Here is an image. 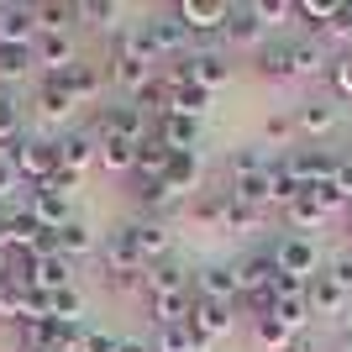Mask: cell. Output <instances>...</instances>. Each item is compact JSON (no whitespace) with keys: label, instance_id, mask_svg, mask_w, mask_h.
Segmentation results:
<instances>
[{"label":"cell","instance_id":"cell-37","mask_svg":"<svg viewBox=\"0 0 352 352\" xmlns=\"http://www.w3.org/2000/svg\"><path fill=\"white\" fill-rule=\"evenodd\" d=\"M27 69H32V47H6L0 43V89L16 85V79H27Z\"/></svg>","mask_w":352,"mask_h":352},{"label":"cell","instance_id":"cell-48","mask_svg":"<svg viewBox=\"0 0 352 352\" xmlns=\"http://www.w3.org/2000/svg\"><path fill=\"white\" fill-rule=\"evenodd\" d=\"M226 206H232V200H226V195H206V200H195V221H206V226H226Z\"/></svg>","mask_w":352,"mask_h":352},{"label":"cell","instance_id":"cell-7","mask_svg":"<svg viewBox=\"0 0 352 352\" xmlns=\"http://www.w3.org/2000/svg\"><path fill=\"white\" fill-rule=\"evenodd\" d=\"M232 326H236V316H232V305H216V300H195V310H190V331L200 342H226L232 337Z\"/></svg>","mask_w":352,"mask_h":352},{"label":"cell","instance_id":"cell-26","mask_svg":"<svg viewBox=\"0 0 352 352\" xmlns=\"http://www.w3.org/2000/svg\"><path fill=\"white\" fill-rule=\"evenodd\" d=\"M289 69H294V79H310V74L331 69V58H326V47L316 37H305V43H289Z\"/></svg>","mask_w":352,"mask_h":352},{"label":"cell","instance_id":"cell-31","mask_svg":"<svg viewBox=\"0 0 352 352\" xmlns=\"http://www.w3.org/2000/svg\"><path fill=\"white\" fill-rule=\"evenodd\" d=\"M95 248H100V236L89 232L85 221H69V226H63V232H58V252H63V258H69V263H74V258H89V252H95Z\"/></svg>","mask_w":352,"mask_h":352},{"label":"cell","instance_id":"cell-29","mask_svg":"<svg viewBox=\"0 0 352 352\" xmlns=\"http://www.w3.org/2000/svg\"><path fill=\"white\" fill-rule=\"evenodd\" d=\"M168 158H174V153H168V147L158 142V132H153L142 147H137V168H132V174H137V184H147V179H163Z\"/></svg>","mask_w":352,"mask_h":352},{"label":"cell","instance_id":"cell-43","mask_svg":"<svg viewBox=\"0 0 352 352\" xmlns=\"http://www.w3.org/2000/svg\"><path fill=\"white\" fill-rule=\"evenodd\" d=\"M337 11H342V0H294V16H305L310 27H331L337 21Z\"/></svg>","mask_w":352,"mask_h":352},{"label":"cell","instance_id":"cell-32","mask_svg":"<svg viewBox=\"0 0 352 352\" xmlns=\"http://www.w3.org/2000/svg\"><path fill=\"white\" fill-rule=\"evenodd\" d=\"M284 216H289V232H294V236H310V232H321V226H326V210L316 206L310 195H300V200H294Z\"/></svg>","mask_w":352,"mask_h":352},{"label":"cell","instance_id":"cell-2","mask_svg":"<svg viewBox=\"0 0 352 352\" xmlns=\"http://www.w3.org/2000/svg\"><path fill=\"white\" fill-rule=\"evenodd\" d=\"M100 258H105V274L121 284V289H132V284H142L147 263H142V252H137V236L132 226H116V232L100 242Z\"/></svg>","mask_w":352,"mask_h":352},{"label":"cell","instance_id":"cell-44","mask_svg":"<svg viewBox=\"0 0 352 352\" xmlns=\"http://www.w3.org/2000/svg\"><path fill=\"white\" fill-rule=\"evenodd\" d=\"M21 294H27V284H16L0 268V321H21Z\"/></svg>","mask_w":352,"mask_h":352},{"label":"cell","instance_id":"cell-59","mask_svg":"<svg viewBox=\"0 0 352 352\" xmlns=\"http://www.w3.org/2000/svg\"><path fill=\"white\" fill-rule=\"evenodd\" d=\"M279 294H305V279H294V274H279V279H274V300H279Z\"/></svg>","mask_w":352,"mask_h":352},{"label":"cell","instance_id":"cell-20","mask_svg":"<svg viewBox=\"0 0 352 352\" xmlns=\"http://www.w3.org/2000/svg\"><path fill=\"white\" fill-rule=\"evenodd\" d=\"M236 200V206H274V174H268V168H258V174H236L232 179V190H226Z\"/></svg>","mask_w":352,"mask_h":352},{"label":"cell","instance_id":"cell-5","mask_svg":"<svg viewBox=\"0 0 352 352\" xmlns=\"http://www.w3.org/2000/svg\"><path fill=\"white\" fill-rule=\"evenodd\" d=\"M163 111H174V116H206L210 111V89H200V85H190V79H179V74H168L163 79V105H158V116Z\"/></svg>","mask_w":352,"mask_h":352},{"label":"cell","instance_id":"cell-58","mask_svg":"<svg viewBox=\"0 0 352 352\" xmlns=\"http://www.w3.org/2000/svg\"><path fill=\"white\" fill-rule=\"evenodd\" d=\"M331 184L342 190V200H352V158H337V174H331Z\"/></svg>","mask_w":352,"mask_h":352},{"label":"cell","instance_id":"cell-16","mask_svg":"<svg viewBox=\"0 0 352 352\" xmlns=\"http://www.w3.org/2000/svg\"><path fill=\"white\" fill-rule=\"evenodd\" d=\"M158 142L168 147V153H195V147H200V121L163 111V116H158Z\"/></svg>","mask_w":352,"mask_h":352},{"label":"cell","instance_id":"cell-28","mask_svg":"<svg viewBox=\"0 0 352 352\" xmlns=\"http://www.w3.org/2000/svg\"><path fill=\"white\" fill-rule=\"evenodd\" d=\"M226 43H236V47H252L258 43V37H263V21H258V16H252V6H232V16H226Z\"/></svg>","mask_w":352,"mask_h":352},{"label":"cell","instance_id":"cell-8","mask_svg":"<svg viewBox=\"0 0 352 352\" xmlns=\"http://www.w3.org/2000/svg\"><path fill=\"white\" fill-rule=\"evenodd\" d=\"M174 16L190 27V37H200V32H221V27H226V16H232V0H179Z\"/></svg>","mask_w":352,"mask_h":352},{"label":"cell","instance_id":"cell-41","mask_svg":"<svg viewBox=\"0 0 352 352\" xmlns=\"http://www.w3.org/2000/svg\"><path fill=\"white\" fill-rule=\"evenodd\" d=\"M137 206H142V210H153V216H158V210L179 206V195L168 190L163 179H147V184H137Z\"/></svg>","mask_w":352,"mask_h":352},{"label":"cell","instance_id":"cell-10","mask_svg":"<svg viewBox=\"0 0 352 352\" xmlns=\"http://www.w3.org/2000/svg\"><path fill=\"white\" fill-rule=\"evenodd\" d=\"M27 210H32V221L43 226V232H63L69 226V200H63L58 190H43V184H27Z\"/></svg>","mask_w":352,"mask_h":352},{"label":"cell","instance_id":"cell-46","mask_svg":"<svg viewBox=\"0 0 352 352\" xmlns=\"http://www.w3.org/2000/svg\"><path fill=\"white\" fill-rule=\"evenodd\" d=\"M226 200H232V195H226ZM258 226H263V210L258 206H226V226H221V232H258Z\"/></svg>","mask_w":352,"mask_h":352},{"label":"cell","instance_id":"cell-6","mask_svg":"<svg viewBox=\"0 0 352 352\" xmlns=\"http://www.w3.org/2000/svg\"><path fill=\"white\" fill-rule=\"evenodd\" d=\"M274 263H279V274H294V279H316V268H321V252H316V242L310 236H284L279 248H274Z\"/></svg>","mask_w":352,"mask_h":352},{"label":"cell","instance_id":"cell-21","mask_svg":"<svg viewBox=\"0 0 352 352\" xmlns=\"http://www.w3.org/2000/svg\"><path fill=\"white\" fill-rule=\"evenodd\" d=\"M305 300H310V316H342V305H347V289H342L331 274H316V279L305 284Z\"/></svg>","mask_w":352,"mask_h":352},{"label":"cell","instance_id":"cell-24","mask_svg":"<svg viewBox=\"0 0 352 352\" xmlns=\"http://www.w3.org/2000/svg\"><path fill=\"white\" fill-rule=\"evenodd\" d=\"M163 184L184 200V195L200 184V153H174V158H168V168H163Z\"/></svg>","mask_w":352,"mask_h":352},{"label":"cell","instance_id":"cell-34","mask_svg":"<svg viewBox=\"0 0 352 352\" xmlns=\"http://www.w3.org/2000/svg\"><path fill=\"white\" fill-rule=\"evenodd\" d=\"M32 16H37V32H69V21H79L69 0H43V6H32Z\"/></svg>","mask_w":352,"mask_h":352},{"label":"cell","instance_id":"cell-17","mask_svg":"<svg viewBox=\"0 0 352 352\" xmlns=\"http://www.w3.org/2000/svg\"><path fill=\"white\" fill-rule=\"evenodd\" d=\"M0 43L6 47H32L37 43V16H32V6H0Z\"/></svg>","mask_w":352,"mask_h":352},{"label":"cell","instance_id":"cell-45","mask_svg":"<svg viewBox=\"0 0 352 352\" xmlns=\"http://www.w3.org/2000/svg\"><path fill=\"white\" fill-rule=\"evenodd\" d=\"M6 142H21V105H16V95L0 89V147Z\"/></svg>","mask_w":352,"mask_h":352},{"label":"cell","instance_id":"cell-47","mask_svg":"<svg viewBox=\"0 0 352 352\" xmlns=\"http://www.w3.org/2000/svg\"><path fill=\"white\" fill-rule=\"evenodd\" d=\"M258 69L268 74V79H294V69H289V47H263V53H258Z\"/></svg>","mask_w":352,"mask_h":352},{"label":"cell","instance_id":"cell-51","mask_svg":"<svg viewBox=\"0 0 352 352\" xmlns=\"http://www.w3.org/2000/svg\"><path fill=\"white\" fill-rule=\"evenodd\" d=\"M258 168H268L258 147H242V153H232V179H236V174H258Z\"/></svg>","mask_w":352,"mask_h":352},{"label":"cell","instance_id":"cell-12","mask_svg":"<svg viewBox=\"0 0 352 352\" xmlns=\"http://www.w3.org/2000/svg\"><path fill=\"white\" fill-rule=\"evenodd\" d=\"M195 300H216V305H236L242 294H236V268L226 263H210L195 274Z\"/></svg>","mask_w":352,"mask_h":352},{"label":"cell","instance_id":"cell-27","mask_svg":"<svg viewBox=\"0 0 352 352\" xmlns=\"http://www.w3.org/2000/svg\"><path fill=\"white\" fill-rule=\"evenodd\" d=\"M331 126H337V105H326V100H305L294 111V132H305V137H326Z\"/></svg>","mask_w":352,"mask_h":352},{"label":"cell","instance_id":"cell-61","mask_svg":"<svg viewBox=\"0 0 352 352\" xmlns=\"http://www.w3.org/2000/svg\"><path fill=\"white\" fill-rule=\"evenodd\" d=\"M116 352H153V342H142V337H116Z\"/></svg>","mask_w":352,"mask_h":352},{"label":"cell","instance_id":"cell-54","mask_svg":"<svg viewBox=\"0 0 352 352\" xmlns=\"http://www.w3.org/2000/svg\"><path fill=\"white\" fill-rule=\"evenodd\" d=\"M263 137H268V142H289V137H294V116H268Z\"/></svg>","mask_w":352,"mask_h":352},{"label":"cell","instance_id":"cell-13","mask_svg":"<svg viewBox=\"0 0 352 352\" xmlns=\"http://www.w3.org/2000/svg\"><path fill=\"white\" fill-rule=\"evenodd\" d=\"M47 79L69 89V100H74V105L95 100V95H100V89H105V74L95 69V63H69V69H63V74H47Z\"/></svg>","mask_w":352,"mask_h":352},{"label":"cell","instance_id":"cell-3","mask_svg":"<svg viewBox=\"0 0 352 352\" xmlns=\"http://www.w3.org/2000/svg\"><path fill=\"white\" fill-rule=\"evenodd\" d=\"M153 132H158V126H153V116H147V105H132V100L105 105L100 126H95V137H121V142H137V147H142Z\"/></svg>","mask_w":352,"mask_h":352},{"label":"cell","instance_id":"cell-14","mask_svg":"<svg viewBox=\"0 0 352 352\" xmlns=\"http://www.w3.org/2000/svg\"><path fill=\"white\" fill-rule=\"evenodd\" d=\"M32 63H43L47 74H63L74 58V37L69 32H37V43H32Z\"/></svg>","mask_w":352,"mask_h":352},{"label":"cell","instance_id":"cell-40","mask_svg":"<svg viewBox=\"0 0 352 352\" xmlns=\"http://www.w3.org/2000/svg\"><path fill=\"white\" fill-rule=\"evenodd\" d=\"M289 337H294V331H284L274 316H258V321H252V342H258L263 352H284V347H289Z\"/></svg>","mask_w":352,"mask_h":352},{"label":"cell","instance_id":"cell-19","mask_svg":"<svg viewBox=\"0 0 352 352\" xmlns=\"http://www.w3.org/2000/svg\"><path fill=\"white\" fill-rule=\"evenodd\" d=\"M142 32H147V43H153V53H179V47L190 43V27H184L174 11H168V16H153V21H142Z\"/></svg>","mask_w":352,"mask_h":352},{"label":"cell","instance_id":"cell-33","mask_svg":"<svg viewBox=\"0 0 352 352\" xmlns=\"http://www.w3.org/2000/svg\"><path fill=\"white\" fill-rule=\"evenodd\" d=\"M153 352H206V342L190 331V321H179V326H158Z\"/></svg>","mask_w":352,"mask_h":352},{"label":"cell","instance_id":"cell-38","mask_svg":"<svg viewBox=\"0 0 352 352\" xmlns=\"http://www.w3.org/2000/svg\"><path fill=\"white\" fill-rule=\"evenodd\" d=\"M268 174H274V206H284V210H289L294 200L305 195V184H300V179L289 174V168H284V158H279V163H268Z\"/></svg>","mask_w":352,"mask_h":352},{"label":"cell","instance_id":"cell-56","mask_svg":"<svg viewBox=\"0 0 352 352\" xmlns=\"http://www.w3.org/2000/svg\"><path fill=\"white\" fill-rule=\"evenodd\" d=\"M79 352H116V337H111V331H85Z\"/></svg>","mask_w":352,"mask_h":352},{"label":"cell","instance_id":"cell-57","mask_svg":"<svg viewBox=\"0 0 352 352\" xmlns=\"http://www.w3.org/2000/svg\"><path fill=\"white\" fill-rule=\"evenodd\" d=\"M43 190H58V195H63V200H69V195H74V190H79V174H69V168H58V174L47 179Z\"/></svg>","mask_w":352,"mask_h":352},{"label":"cell","instance_id":"cell-15","mask_svg":"<svg viewBox=\"0 0 352 352\" xmlns=\"http://www.w3.org/2000/svg\"><path fill=\"white\" fill-rule=\"evenodd\" d=\"M284 168H289V174L310 190V184H326V179L337 174V158H331V153H316V147H300V153L284 158Z\"/></svg>","mask_w":352,"mask_h":352},{"label":"cell","instance_id":"cell-63","mask_svg":"<svg viewBox=\"0 0 352 352\" xmlns=\"http://www.w3.org/2000/svg\"><path fill=\"white\" fill-rule=\"evenodd\" d=\"M342 352H352V331H347V337H342Z\"/></svg>","mask_w":352,"mask_h":352},{"label":"cell","instance_id":"cell-22","mask_svg":"<svg viewBox=\"0 0 352 352\" xmlns=\"http://www.w3.org/2000/svg\"><path fill=\"white\" fill-rule=\"evenodd\" d=\"M95 153H100L95 132H69V137L58 142V158H63V168H69V174H79V179H85V168L95 163Z\"/></svg>","mask_w":352,"mask_h":352},{"label":"cell","instance_id":"cell-9","mask_svg":"<svg viewBox=\"0 0 352 352\" xmlns=\"http://www.w3.org/2000/svg\"><path fill=\"white\" fill-rule=\"evenodd\" d=\"M132 236H137V252H142V263H163V258H174V232H168V221L153 216V221H132Z\"/></svg>","mask_w":352,"mask_h":352},{"label":"cell","instance_id":"cell-18","mask_svg":"<svg viewBox=\"0 0 352 352\" xmlns=\"http://www.w3.org/2000/svg\"><path fill=\"white\" fill-rule=\"evenodd\" d=\"M142 289L147 294H179V289H195V279H190V268L179 263V258H163V263H153L142 274Z\"/></svg>","mask_w":352,"mask_h":352},{"label":"cell","instance_id":"cell-36","mask_svg":"<svg viewBox=\"0 0 352 352\" xmlns=\"http://www.w3.org/2000/svg\"><path fill=\"white\" fill-rule=\"evenodd\" d=\"M47 305H53V321H63V326H85V294H79V289L47 294Z\"/></svg>","mask_w":352,"mask_h":352},{"label":"cell","instance_id":"cell-39","mask_svg":"<svg viewBox=\"0 0 352 352\" xmlns=\"http://www.w3.org/2000/svg\"><path fill=\"white\" fill-rule=\"evenodd\" d=\"M74 11H79V21H89V27H116L121 21L116 0H74Z\"/></svg>","mask_w":352,"mask_h":352},{"label":"cell","instance_id":"cell-11","mask_svg":"<svg viewBox=\"0 0 352 352\" xmlns=\"http://www.w3.org/2000/svg\"><path fill=\"white\" fill-rule=\"evenodd\" d=\"M274 279H279L274 252H252V258H242V263H236V294H242V300H252V294H263V289H274Z\"/></svg>","mask_w":352,"mask_h":352},{"label":"cell","instance_id":"cell-49","mask_svg":"<svg viewBox=\"0 0 352 352\" xmlns=\"http://www.w3.org/2000/svg\"><path fill=\"white\" fill-rule=\"evenodd\" d=\"M252 6V16L263 21V27H279L284 16H294V0H248Z\"/></svg>","mask_w":352,"mask_h":352},{"label":"cell","instance_id":"cell-60","mask_svg":"<svg viewBox=\"0 0 352 352\" xmlns=\"http://www.w3.org/2000/svg\"><path fill=\"white\" fill-rule=\"evenodd\" d=\"M331 279H337L342 289L352 294V252H347V258H337V263H331Z\"/></svg>","mask_w":352,"mask_h":352},{"label":"cell","instance_id":"cell-52","mask_svg":"<svg viewBox=\"0 0 352 352\" xmlns=\"http://www.w3.org/2000/svg\"><path fill=\"white\" fill-rule=\"evenodd\" d=\"M331 85H337V95L352 100V53H342V58L331 63Z\"/></svg>","mask_w":352,"mask_h":352},{"label":"cell","instance_id":"cell-30","mask_svg":"<svg viewBox=\"0 0 352 352\" xmlns=\"http://www.w3.org/2000/svg\"><path fill=\"white\" fill-rule=\"evenodd\" d=\"M274 321L300 337V331L310 326V300H305V294H279V300H274Z\"/></svg>","mask_w":352,"mask_h":352},{"label":"cell","instance_id":"cell-35","mask_svg":"<svg viewBox=\"0 0 352 352\" xmlns=\"http://www.w3.org/2000/svg\"><path fill=\"white\" fill-rule=\"evenodd\" d=\"M37 111H43L47 121H63V116L74 111L69 89H63V85H53V79H43V85H37Z\"/></svg>","mask_w":352,"mask_h":352},{"label":"cell","instance_id":"cell-42","mask_svg":"<svg viewBox=\"0 0 352 352\" xmlns=\"http://www.w3.org/2000/svg\"><path fill=\"white\" fill-rule=\"evenodd\" d=\"M116 58H126V63H142V69H153V58H158V53H153V43H147V32L137 27V32H126V37H121Z\"/></svg>","mask_w":352,"mask_h":352},{"label":"cell","instance_id":"cell-4","mask_svg":"<svg viewBox=\"0 0 352 352\" xmlns=\"http://www.w3.org/2000/svg\"><path fill=\"white\" fill-rule=\"evenodd\" d=\"M174 74L216 95V89L226 85V79H232V63H226V53H216V47H200V53H184V63H179Z\"/></svg>","mask_w":352,"mask_h":352},{"label":"cell","instance_id":"cell-1","mask_svg":"<svg viewBox=\"0 0 352 352\" xmlns=\"http://www.w3.org/2000/svg\"><path fill=\"white\" fill-rule=\"evenodd\" d=\"M0 158L21 174V184H47V179L63 168L58 142H6V147H0Z\"/></svg>","mask_w":352,"mask_h":352},{"label":"cell","instance_id":"cell-50","mask_svg":"<svg viewBox=\"0 0 352 352\" xmlns=\"http://www.w3.org/2000/svg\"><path fill=\"white\" fill-rule=\"evenodd\" d=\"M310 200H316V206H321L326 210V216H331V210H337V206H347V200H342V190H337V184H331V179H326V184H310Z\"/></svg>","mask_w":352,"mask_h":352},{"label":"cell","instance_id":"cell-25","mask_svg":"<svg viewBox=\"0 0 352 352\" xmlns=\"http://www.w3.org/2000/svg\"><path fill=\"white\" fill-rule=\"evenodd\" d=\"M95 142H100L95 163H100L105 174H132L137 168V142H121V137H95Z\"/></svg>","mask_w":352,"mask_h":352},{"label":"cell","instance_id":"cell-55","mask_svg":"<svg viewBox=\"0 0 352 352\" xmlns=\"http://www.w3.org/2000/svg\"><path fill=\"white\" fill-rule=\"evenodd\" d=\"M16 190H27V184H21V174H16L11 163L0 158V206H6V200H11V195H16Z\"/></svg>","mask_w":352,"mask_h":352},{"label":"cell","instance_id":"cell-62","mask_svg":"<svg viewBox=\"0 0 352 352\" xmlns=\"http://www.w3.org/2000/svg\"><path fill=\"white\" fill-rule=\"evenodd\" d=\"M284 352H316V342H310V331H300V337H289V347Z\"/></svg>","mask_w":352,"mask_h":352},{"label":"cell","instance_id":"cell-23","mask_svg":"<svg viewBox=\"0 0 352 352\" xmlns=\"http://www.w3.org/2000/svg\"><path fill=\"white\" fill-rule=\"evenodd\" d=\"M147 310H153V321H158V326H179V321H190V310H195V289L147 294Z\"/></svg>","mask_w":352,"mask_h":352},{"label":"cell","instance_id":"cell-53","mask_svg":"<svg viewBox=\"0 0 352 352\" xmlns=\"http://www.w3.org/2000/svg\"><path fill=\"white\" fill-rule=\"evenodd\" d=\"M326 37H337V43H352V0H342V11H337V21L326 27Z\"/></svg>","mask_w":352,"mask_h":352}]
</instances>
